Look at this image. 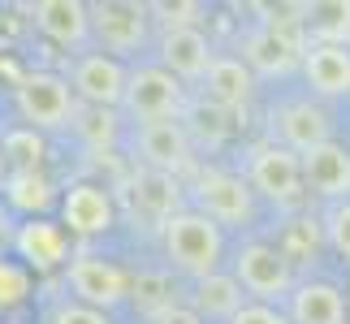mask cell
Wrapping results in <instances>:
<instances>
[{
	"mask_svg": "<svg viewBox=\"0 0 350 324\" xmlns=\"http://www.w3.org/2000/svg\"><path fill=\"white\" fill-rule=\"evenodd\" d=\"M13 104H18L22 121L35 134L44 130H70L78 117V100L70 91V78L52 74V70H31L13 83Z\"/></svg>",
	"mask_w": 350,
	"mask_h": 324,
	"instance_id": "cell-2",
	"label": "cell"
},
{
	"mask_svg": "<svg viewBox=\"0 0 350 324\" xmlns=\"http://www.w3.org/2000/svg\"><path fill=\"white\" fill-rule=\"evenodd\" d=\"M273 247L286 255L290 264H303V260H316V251L325 247V225L312 221V216H294V221L281 225V238Z\"/></svg>",
	"mask_w": 350,
	"mask_h": 324,
	"instance_id": "cell-24",
	"label": "cell"
},
{
	"mask_svg": "<svg viewBox=\"0 0 350 324\" xmlns=\"http://www.w3.org/2000/svg\"><path fill=\"white\" fill-rule=\"evenodd\" d=\"M0 191H5V204L13 212H22L26 221H35V216H44L52 204H61L57 186L44 169H18V173H5V182H0Z\"/></svg>",
	"mask_w": 350,
	"mask_h": 324,
	"instance_id": "cell-22",
	"label": "cell"
},
{
	"mask_svg": "<svg viewBox=\"0 0 350 324\" xmlns=\"http://www.w3.org/2000/svg\"><path fill=\"white\" fill-rule=\"evenodd\" d=\"M346 48H350V39H346Z\"/></svg>",
	"mask_w": 350,
	"mask_h": 324,
	"instance_id": "cell-34",
	"label": "cell"
},
{
	"mask_svg": "<svg viewBox=\"0 0 350 324\" xmlns=\"http://www.w3.org/2000/svg\"><path fill=\"white\" fill-rule=\"evenodd\" d=\"M31 18L57 48H78L91 35V18H87L83 0H39L31 9Z\"/></svg>",
	"mask_w": 350,
	"mask_h": 324,
	"instance_id": "cell-21",
	"label": "cell"
},
{
	"mask_svg": "<svg viewBox=\"0 0 350 324\" xmlns=\"http://www.w3.org/2000/svg\"><path fill=\"white\" fill-rule=\"evenodd\" d=\"M199 87H204V100L212 108L238 113V108H247L251 96H255V74L242 65V57H212L208 74L199 78Z\"/></svg>",
	"mask_w": 350,
	"mask_h": 324,
	"instance_id": "cell-19",
	"label": "cell"
},
{
	"mask_svg": "<svg viewBox=\"0 0 350 324\" xmlns=\"http://www.w3.org/2000/svg\"><path fill=\"white\" fill-rule=\"evenodd\" d=\"M13 251L26 273H57L70 264V234L48 216H35L13 229Z\"/></svg>",
	"mask_w": 350,
	"mask_h": 324,
	"instance_id": "cell-13",
	"label": "cell"
},
{
	"mask_svg": "<svg viewBox=\"0 0 350 324\" xmlns=\"http://www.w3.org/2000/svg\"><path fill=\"white\" fill-rule=\"evenodd\" d=\"M152 324H204V316H199L191 303H173V307H165V312H160Z\"/></svg>",
	"mask_w": 350,
	"mask_h": 324,
	"instance_id": "cell-32",
	"label": "cell"
},
{
	"mask_svg": "<svg viewBox=\"0 0 350 324\" xmlns=\"http://www.w3.org/2000/svg\"><path fill=\"white\" fill-rule=\"evenodd\" d=\"M130 299L143 307L147 316H160L165 307H173V294H169V281L160 277V273H143L139 281H130Z\"/></svg>",
	"mask_w": 350,
	"mask_h": 324,
	"instance_id": "cell-27",
	"label": "cell"
},
{
	"mask_svg": "<svg viewBox=\"0 0 350 324\" xmlns=\"http://www.w3.org/2000/svg\"><path fill=\"white\" fill-rule=\"evenodd\" d=\"M303 78L320 100L350 96V48L346 44H307L303 48Z\"/></svg>",
	"mask_w": 350,
	"mask_h": 324,
	"instance_id": "cell-18",
	"label": "cell"
},
{
	"mask_svg": "<svg viewBox=\"0 0 350 324\" xmlns=\"http://www.w3.org/2000/svg\"><path fill=\"white\" fill-rule=\"evenodd\" d=\"M160 242H165L169 264L186 277H212L225 264V229L217 221H208L204 212L182 208L160 225Z\"/></svg>",
	"mask_w": 350,
	"mask_h": 324,
	"instance_id": "cell-1",
	"label": "cell"
},
{
	"mask_svg": "<svg viewBox=\"0 0 350 324\" xmlns=\"http://www.w3.org/2000/svg\"><path fill=\"white\" fill-rule=\"evenodd\" d=\"M31 299V273L9 260V255H0V312H13V307H22Z\"/></svg>",
	"mask_w": 350,
	"mask_h": 324,
	"instance_id": "cell-26",
	"label": "cell"
},
{
	"mask_svg": "<svg viewBox=\"0 0 350 324\" xmlns=\"http://www.w3.org/2000/svg\"><path fill=\"white\" fill-rule=\"evenodd\" d=\"M44 156H48L44 134H35L31 126H18V130H9L5 139H0V160H5L9 173H18V169H39V165H44Z\"/></svg>",
	"mask_w": 350,
	"mask_h": 324,
	"instance_id": "cell-25",
	"label": "cell"
},
{
	"mask_svg": "<svg viewBox=\"0 0 350 324\" xmlns=\"http://www.w3.org/2000/svg\"><path fill=\"white\" fill-rule=\"evenodd\" d=\"M121 113L139 126L152 121H182L186 113V87L160 65H139L126 74V91H121Z\"/></svg>",
	"mask_w": 350,
	"mask_h": 324,
	"instance_id": "cell-3",
	"label": "cell"
},
{
	"mask_svg": "<svg viewBox=\"0 0 350 324\" xmlns=\"http://www.w3.org/2000/svg\"><path fill=\"white\" fill-rule=\"evenodd\" d=\"M91 18V35L104 57H130L147 44V26H152V9L134 5V0H104V5H87Z\"/></svg>",
	"mask_w": 350,
	"mask_h": 324,
	"instance_id": "cell-7",
	"label": "cell"
},
{
	"mask_svg": "<svg viewBox=\"0 0 350 324\" xmlns=\"http://www.w3.org/2000/svg\"><path fill=\"white\" fill-rule=\"evenodd\" d=\"M134 152H139L143 169L173 173V178L195 165V139H191V130H186L182 121H152V126H139L134 130Z\"/></svg>",
	"mask_w": 350,
	"mask_h": 324,
	"instance_id": "cell-10",
	"label": "cell"
},
{
	"mask_svg": "<svg viewBox=\"0 0 350 324\" xmlns=\"http://www.w3.org/2000/svg\"><path fill=\"white\" fill-rule=\"evenodd\" d=\"M303 48H307V35H303L299 18H264L242 39V65L251 74L277 78V74H290L303 61Z\"/></svg>",
	"mask_w": 350,
	"mask_h": 324,
	"instance_id": "cell-4",
	"label": "cell"
},
{
	"mask_svg": "<svg viewBox=\"0 0 350 324\" xmlns=\"http://www.w3.org/2000/svg\"><path fill=\"white\" fill-rule=\"evenodd\" d=\"M65 286H70L74 303L96 307V312H109V307L130 299V277L113 260H104V255H70Z\"/></svg>",
	"mask_w": 350,
	"mask_h": 324,
	"instance_id": "cell-9",
	"label": "cell"
},
{
	"mask_svg": "<svg viewBox=\"0 0 350 324\" xmlns=\"http://www.w3.org/2000/svg\"><path fill=\"white\" fill-rule=\"evenodd\" d=\"M225 324H290V320H286V312H281V307H268V303H242Z\"/></svg>",
	"mask_w": 350,
	"mask_h": 324,
	"instance_id": "cell-31",
	"label": "cell"
},
{
	"mask_svg": "<svg viewBox=\"0 0 350 324\" xmlns=\"http://www.w3.org/2000/svg\"><path fill=\"white\" fill-rule=\"evenodd\" d=\"M117 225V199L100 182H74L61 195V229L78 238H100Z\"/></svg>",
	"mask_w": 350,
	"mask_h": 324,
	"instance_id": "cell-11",
	"label": "cell"
},
{
	"mask_svg": "<svg viewBox=\"0 0 350 324\" xmlns=\"http://www.w3.org/2000/svg\"><path fill=\"white\" fill-rule=\"evenodd\" d=\"M247 186L255 195H264L268 204L277 208H294L299 199L307 195L303 191V169H299V156L281 143H255L247 152Z\"/></svg>",
	"mask_w": 350,
	"mask_h": 324,
	"instance_id": "cell-6",
	"label": "cell"
},
{
	"mask_svg": "<svg viewBox=\"0 0 350 324\" xmlns=\"http://www.w3.org/2000/svg\"><path fill=\"white\" fill-rule=\"evenodd\" d=\"M212 44L199 26H178V31H165L160 35V70H169L178 83H199L212 65Z\"/></svg>",
	"mask_w": 350,
	"mask_h": 324,
	"instance_id": "cell-17",
	"label": "cell"
},
{
	"mask_svg": "<svg viewBox=\"0 0 350 324\" xmlns=\"http://www.w3.org/2000/svg\"><path fill=\"white\" fill-rule=\"evenodd\" d=\"M299 169H303V191L329 199V204L350 199V147L329 139V143L312 147V152H303Z\"/></svg>",
	"mask_w": 350,
	"mask_h": 324,
	"instance_id": "cell-15",
	"label": "cell"
},
{
	"mask_svg": "<svg viewBox=\"0 0 350 324\" xmlns=\"http://www.w3.org/2000/svg\"><path fill=\"white\" fill-rule=\"evenodd\" d=\"M191 195H195V212H204L221 229L247 225L255 216V191L247 186L242 173H230V169H199Z\"/></svg>",
	"mask_w": 350,
	"mask_h": 324,
	"instance_id": "cell-8",
	"label": "cell"
},
{
	"mask_svg": "<svg viewBox=\"0 0 350 324\" xmlns=\"http://www.w3.org/2000/svg\"><path fill=\"white\" fill-rule=\"evenodd\" d=\"M234 281L242 294H251V303H268L277 307L281 299H290L294 290V264L281 255L273 242H242L234 251Z\"/></svg>",
	"mask_w": 350,
	"mask_h": 324,
	"instance_id": "cell-5",
	"label": "cell"
},
{
	"mask_svg": "<svg viewBox=\"0 0 350 324\" xmlns=\"http://www.w3.org/2000/svg\"><path fill=\"white\" fill-rule=\"evenodd\" d=\"M126 65L104 57V52H87L70 65V91L83 108H121V91H126Z\"/></svg>",
	"mask_w": 350,
	"mask_h": 324,
	"instance_id": "cell-12",
	"label": "cell"
},
{
	"mask_svg": "<svg viewBox=\"0 0 350 324\" xmlns=\"http://www.w3.org/2000/svg\"><path fill=\"white\" fill-rule=\"evenodd\" d=\"M247 303L242 286L234 281V273H212V277H199L195 290H191V307L208 320H230L238 307Z\"/></svg>",
	"mask_w": 350,
	"mask_h": 324,
	"instance_id": "cell-23",
	"label": "cell"
},
{
	"mask_svg": "<svg viewBox=\"0 0 350 324\" xmlns=\"http://www.w3.org/2000/svg\"><path fill=\"white\" fill-rule=\"evenodd\" d=\"M126 199H130V208L134 216H143L152 229H160L169 221L173 212H182V182L173 178V173H156V169H134L130 178H126Z\"/></svg>",
	"mask_w": 350,
	"mask_h": 324,
	"instance_id": "cell-14",
	"label": "cell"
},
{
	"mask_svg": "<svg viewBox=\"0 0 350 324\" xmlns=\"http://www.w3.org/2000/svg\"><path fill=\"white\" fill-rule=\"evenodd\" d=\"M325 242L333 251L342 255V260H350V199H342V204H329L325 212Z\"/></svg>",
	"mask_w": 350,
	"mask_h": 324,
	"instance_id": "cell-28",
	"label": "cell"
},
{
	"mask_svg": "<svg viewBox=\"0 0 350 324\" xmlns=\"http://www.w3.org/2000/svg\"><path fill=\"white\" fill-rule=\"evenodd\" d=\"M0 229H5V212H0Z\"/></svg>",
	"mask_w": 350,
	"mask_h": 324,
	"instance_id": "cell-33",
	"label": "cell"
},
{
	"mask_svg": "<svg viewBox=\"0 0 350 324\" xmlns=\"http://www.w3.org/2000/svg\"><path fill=\"white\" fill-rule=\"evenodd\" d=\"M286 303L290 324H346V294L333 281H294Z\"/></svg>",
	"mask_w": 350,
	"mask_h": 324,
	"instance_id": "cell-20",
	"label": "cell"
},
{
	"mask_svg": "<svg viewBox=\"0 0 350 324\" xmlns=\"http://www.w3.org/2000/svg\"><path fill=\"white\" fill-rule=\"evenodd\" d=\"M273 130H277L273 143L290 147L294 156H303V152H312V147H320V143L333 139L329 113H325L320 104H312V100H290V104H281L277 113H273Z\"/></svg>",
	"mask_w": 350,
	"mask_h": 324,
	"instance_id": "cell-16",
	"label": "cell"
},
{
	"mask_svg": "<svg viewBox=\"0 0 350 324\" xmlns=\"http://www.w3.org/2000/svg\"><path fill=\"white\" fill-rule=\"evenodd\" d=\"M152 13H160V22H165V31H178V26H199L204 18V5H195V0H186V5H147Z\"/></svg>",
	"mask_w": 350,
	"mask_h": 324,
	"instance_id": "cell-30",
	"label": "cell"
},
{
	"mask_svg": "<svg viewBox=\"0 0 350 324\" xmlns=\"http://www.w3.org/2000/svg\"><path fill=\"white\" fill-rule=\"evenodd\" d=\"M48 324H113V320H109V312H96V307H83V303L65 299V303L52 307Z\"/></svg>",
	"mask_w": 350,
	"mask_h": 324,
	"instance_id": "cell-29",
	"label": "cell"
}]
</instances>
